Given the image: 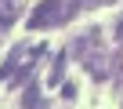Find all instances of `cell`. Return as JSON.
<instances>
[{
	"mask_svg": "<svg viewBox=\"0 0 123 109\" xmlns=\"http://www.w3.org/2000/svg\"><path fill=\"white\" fill-rule=\"evenodd\" d=\"M116 69H119V73H123V51H119V54H116Z\"/></svg>",
	"mask_w": 123,
	"mask_h": 109,
	"instance_id": "cell-9",
	"label": "cell"
},
{
	"mask_svg": "<svg viewBox=\"0 0 123 109\" xmlns=\"http://www.w3.org/2000/svg\"><path fill=\"white\" fill-rule=\"evenodd\" d=\"M83 66H87V73H91L94 80H105V76H109V58H105V54H87Z\"/></svg>",
	"mask_w": 123,
	"mask_h": 109,
	"instance_id": "cell-3",
	"label": "cell"
},
{
	"mask_svg": "<svg viewBox=\"0 0 123 109\" xmlns=\"http://www.w3.org/2000/svg\"><path fill=\"white\" fill-rule=\"evenodd\" d=\"M80 7H83V0H43V4H40L33 15H29V29L62 26V22H69Z\"/></svg>",
	"mask_w": 123,
	"mask_h": 109,
	"instance_id": "cell-1",
	"label": "cell"
},
{
	"mask_svg": "<svg viewBox=\"0 0 123 109\" xmlns=\"http://www.w3.org/2000/svg\"><path fill=\"white\" fill-rule=\"evenodd\" d=\"M25 51H29V47H25V44H18V47H15L11 54H7V62L0 66V80H7V76H15V69L22 66V54H25Z\"/></svg>",
	"mask_w": 123,
	"mask_h": 109,
	"instance_id": "cell-2",
	"label": "cell"
},
{
	"mask_svg": "<svg viewBox=\"0 0 123 109\" xmlns=\"http://www.w3.org/2000/svg\"><path fill=\"white\" fill-rule=\"evenodd\" d=\"M43 105V98H40V87L33 84V87H25V95H22V109H40Z\"/></svg>",
	"mask_w": 123,
	"mask_h": 109,
	"instance_id": "cell-5",
	"label": "cell"
},
{
	"mask_svg": "<svg viewBox=\"0 0 123 109\" xmlns=\"http://www.w3.org/2000/svg\"><path fill=\"white\" fill-rule=\"evenodd\" d=\"M116 36H119V40H123V18H119V22H116Z\"/></svg>",
	"mask_w": 123,
	"mask_h": 109,
	"instance_id": "cell-10",
	"label": "cell"
},
{
	"mask_svg": "<svg viewBox=\"0 0 123 109\" xmlns=\"http://www.w3.org/2000/svg\"><path fill=\"white\" fill-rule=\"evenodd\" d=\"M62 98L73 102V98H76V84H62Z\"/></svg>",
	"mask_w": 123,
	"mask_h": 109,
	"instance_id": "cell-8",
	"label": "cell"
},
{
	"mask_svg": "<svg viewBox=\"0 0 123 109\" xmlns=\"http://www.w3.org/2000/svg\"><path fill=\"white\" fill-rule=\"evenodd\" d=\"M65 62H69V51H58V54H54V69H51V87H58V84H62Z\"/></svg>",
	"mask_w": 123,
	"mask_h": 109,
	"instance_id": "cell-4",
	"label": "cell"
},
{
	"mask_svg": "<svg viewBox=\"0 0 123 109\" xmlns=\"http://www.w3.org/2000/svg\"><path fill=\"white\" fill-rule=\"evenodd\" d=\"M33 62H36V58H33ZM33 62H22V66L15 69V76H11V87H18V84H22V80L33 73Z\"/></svg>",
	"mask_w": 123,
	"mask_h": 109,
	"instance_id": "cell-7",
	"label": "cell"
},
{
	"mask_svg": "<svg viewBox=\"0 0 123 109\" xmlns=\"http://www.w3.org/2000/svg\"><path fill=\"white\" fill-rule=\"evenodd\" d=\"M11 22H15V4L11 0H0V29L11 26Z\"/></svg>",
	"mask_w": 123,
	"mask_h": 109,
	"instance_id": "cell-6",
	"label": "cell"
}]
</instances>
